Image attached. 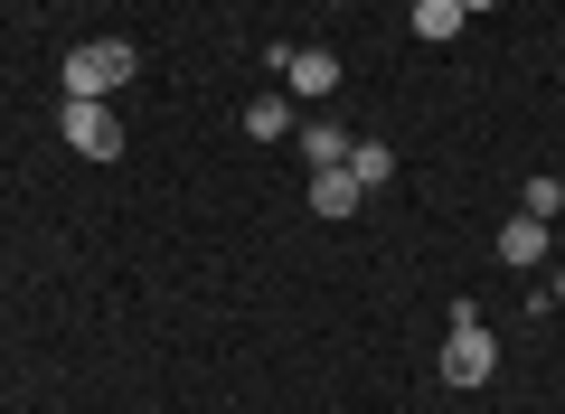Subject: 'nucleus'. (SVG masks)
Returning <instances> with one entry per match:
<instances>
[{
	"mask_svg": "<svg viewBox=\"0 0 565 414\" xmlns=\"http://www.w3.org/2000/svg\"><path fill=\"white\" fill-rule=\"evenodd\" d=\"M282 132H302L282 95H255V104H245V141H282Z\"/></svg>",
	"mask_w": 565,
	"mask_h": 414,
	"instance_id": "9d476101",
	"label": "nucleus"
},
{
	"mask_svg": "<svg viewBox=\"0 0 565 414\" xmlns=\"http://www.w3.org/2000/svg\"><path fill=\"white\" fill-rule=\"evenodd\" d=\"M519 217H546V226L565 217V179H556V170H537V179L519 189Z\"/></svg>",
	"mask_w": 565,
	"mask_h": 414,
	"instance_id": "9b49d317",
	"label": "nucleus"
},
{
	"mask_svg": "<svg viewBox=\"0 0 565 414\" xmlns=\"http://www.w3.org/2000/svg\"><path fill=\"white\" fill-rule=\"evenodd\" d=\"M500 264H509V274H537V264H546V217H509L500 226Z\"/></svg>",
	"mask_w": 565,
	"mask_h": 414,
	"instance_id": "39448f33",
	"label": "nucleus"
},
{
	"mask_svg": "<svg viewBox=\"0 0 565 414\" xmlns=\"http://www.w3.org/2000/svg\"><path fill=\"white\" fill-rule=\"evenodd\" d=\"M349 179H359V189H367V198H377V189H386V179H396V151H386V141H377V132H359V141H349Z\"/></svg>",
	"mask_w": 565,
	"mask_h": 414,
	"instance_id": "0eeeda50",
	"label": "nucleus"
},
{
	"mask_svg": "<svg viewBox=\"0 0 565 414\" xmlns=\"http://www.w3.org/2000/svg\"><path fill=\"white\" fill-rule=\"evenodd\" d=\"M462 10H471V20H481V10H500V0H462Z\"/></svg>",
	"mask_w": 565,
	"mask_h": 414,
	"instance_id": "f8f14e48",
	"label": "nucleus"
},
{
	"mask_svg": "<svg viewBox=\"0 0 565 414\" xmlns=\"http://www.w3.org/2000/svg\"><path fill=\"white\" fill-rule=\"evenodd\" d=\"M349 141H359L349 123H302V160H311V170H340V160H349Z\"/></svg>",
	"mask_w": 565,
	"mask_h": 414,
	"instance_id": "1a4fd4ad",
	"label": "nucleus"
},
{
	"mask_svg": "<svg viewBox=\"0 0 565 414\" xmlns=\"http://www.w3.org/2000/svg\"><path fill=\"white\" fill-rule=\"evenodd\" d=\"M274 76L292 85L302 104H321L330 85H340V57H330V47H274Z\"/></svg>",
	"mask_w": 565,
	"mask_h": 414,
	"instance_id": "20e7f679",
	"label": "nucleus"
},
{
	"mask_svg": "<svg viewBox=\"0 0 565 414\" xmlns=\"http://www.w3.org/2000/svg\"><path fill=\"white\" fill-rule=\"evenodd\" d=\"M490 368H500V339H490V320L462 301V311H452V330H444V376H452V386H481Z\"/></svg>",
	"mask_w": 565,
	"mask_h": 414,
	"instance_id": "f03ea898",
	"label": "nucleus"
},
{
	"mask_svg": "<svg viewBox=\"0 0 565 414\" xmlns=\"http://www.w3.org/2000/svg\"><path fill=\"white\" fill-rule=\"evenodd\" d=\"M405 20H415V39H424V47H444V39H462V20H471V10H462V0H415Z\"/></svg>",
	"mask_w": 565,
	"mask_h": 414,
	"instance_id": "6e6552de",
	"label": "nucleus"
},
{
	"mask_svg": "<svg viewBox=\"0 0 565 414\" xmlns=\"http://www.w3.org/2000/svg\"><path fill=\"white\" fill-rule=\"evenodd\" d=\"M57 132L76 141L85 160H114V151H122V123H114V104H95V95H57Z\"/></svg>",
	"mask_w": 565,
	"mask_h": 414,
	"instance_id": "7ed1b4c3",
	"label": "nucleus"
},
{
	"mask_svg": "<svg viewBox=\"0 0 565 414\" xmlns=\"http://www.w3.org/2000/svg\"><path fill=\"white\" fill-rule=\"evenodd\" d=\"M359 179H349V160H340V170H311V208H321V217H359Z\"/></svg>",
	"mask_w": 565,
	"mask_h": 414,
	"instance_id": "423d86ee",
	"label": "nucleus"
},
{
	"mask_svg": "<svg viewBox=\"0 0 565 414\" xmlns=\"http://www.w3.org/2000/svg\"><path fill=\"white\" fill-rule=\"evenodd\" d=\"M132 76H141L132 39H85V47H66V66H57V95H95V104H114Z\"/></svg>",
	"mask_w": 565,
	"mask_h": 414,
	"instance_id": "f257e3e1",
	"label": "nucleus"
}]
</instances>
